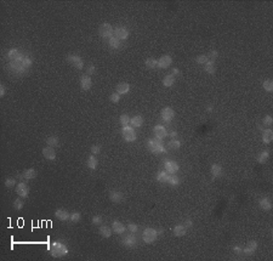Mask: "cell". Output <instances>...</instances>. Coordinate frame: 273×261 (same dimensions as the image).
I'll return each mask as SVG.
<instances>
[{
	"label": "cell",
	"mask_w": 273,
	"mask_h": 261,
	"mask_svg": "<svg viewBox=\"0 0 273 261\" xmlns=\"http://www.w3.org/2000/svg\"><path fill=\"white\" fill-rule=\"evenodd\" d=\"M197 63H199V65H205L207 61H209V58H207V55H199V56L197 57Z\"/></svg>",
	"instance_id": "7bdbcfd3"
},
{
	"label": "cell",
	"mask_w": 273,
	"mask_h": 261,
	"mask_svg": "<svg viewBox=\"0 0 273 261\" xmlns=\"http://www.w3.org/2000/svg\"><path fill=\"white\" fill-rule=\"evenodd\" d=\"M86 165H87V168L91 169V170L96 169V167H97V159H96V157H95L94 154L89 157V159H87V162H86Z\"/></svg>",
	"instance_id": "f1b7e54d"
},
{
	"label": "cell",
	"mask_w": 273,
	"mask_h": 261,
	"mask_svg": "<svg viewBox=\"0 0 273 261\" xmlns=\"http://www.w3.org/2000/svg\"><path fill=\"white\" fill-rule=\"evenodd\" d=\"M233 251H234L237 255H241V254H243V248H240V247H234V248H233Z\"/></svg>",
	"instance_id": "11a10c76"
},
{
	"label": "cell",
	"mask_w": 273,
	"mask_h": 261,
	"mask_svg": "<svg viewBox=\"0 0 273 261\" xmlns=\"http://www.w3.org/2000/svg\"><path fill=\"white\" fill-rule=\"evenodd\" d=\"M272 140H273V131L272 130H271V129L263 130V133H262V141H263L266 145H268Z\"/></svg>",
	"instance_id": "603a6c76"
},
{
	"label": "cell",
	"mask_w": 273,
	"mask_h": 261,
	"mask_svg": "<svg viewBox=\"0 0 273 261\" xmlns=\"http://www.w3.org/2000/svg\"><path fill=\"white\" fill-rule=\"evenodd\" d=\"M157 233H158V234H163L164 231H163V230H159V231H157Z\"/></svg>",
	"instance_id": "91938a15"
},
{
	"label": "cell",
	"mask_w": 273,
	"mask_h": 261,
	"mask_svg": "<svg viewBox=\"0 0 273 261\" xmlns=\"http://www.w3.org/2000/svg\"><path fill=\"white\" fill-rule=\"evenodd\" d=\"M211 174H212V177H220L221 175H222V168H221V165H218V164H212L211 165Z\"/></svg>",
	"instance_id": "484cf974"
},
{
	"label": "cell",
	"mask_w": 273,
	"mask_h": 261,
	"mask_svg": "<svg viewBox=\"0 0 273 261\" xmlns=\"http://www.w3.org/2000/svg\"><path fill=\"white\" fill-rule=\"evenodd\" d=\"M43 156L44 158H46L47 160H54L56 158V152H55L54 147L47 146V147L43 148Z\"/></svg>",
	"instance_id": "2e32d148"
},
{
	"label": "cell",
	"mask_w": 273,
	"mask_h": 261,
	"mask_svg": "<svg viewBox=\"0 0 273 261\" xmlns=\"http://www.w3.org/2000/svg\"><path fill=\"white\" fill-rule=\"evenodd\" d=\"M147 146L149 148V151L153 154H159V153H164L165 152V147H164L163 142L158 138H151L147 142Z\"/></svg>",
	"instance_id": "7a4b0ae2"
},
{
	"label": "cell",
	"mask_w": 273,
	"mask_h": 261,
	"mask_svg": "<svg viewBox=\"0 0 273 261\" xmlns=\"http://www.w3.org/2000/svg\"><path fill=\"white\" fill-rule=\"evenodd\" d=\"M143 124V118L141 115H135L130 119V125L132 128H141Z\"/></svg>",
	"instance_id": "cb8c5ba5"
},
{
	"label": "cell",
	"mask_w": 273,
	"mask_h": 261,
	"mask_svg": "<svg viewBox=\"0 0 273 261\" xmlns=\"http://www.w3.org/2000/svg\"><path fill=\"white\" fill-rule=\"evenodd\" d=\"M101 152V147L98 146V145H94L92 147H91V153L95 156V154H98Z\"/></svg>",
	"instance_id": "816d5d0a"
},
{
	"label": "cell",
	"mask_w": 273,
	"mask_h": 261,
	"mask_svg": "<svg viewBox=\"0 0 273 261\" xmlns=\"http://www.w3.org/2000/svg\"><path fill=\"white\" fill-rule=\"evenodd\" d=\"M153 131H154L155 138H158V140H163V138H165V137L168 136L166 129L164 128L163 125H155L154 129H153Z\"/></svg>",
	"instance_id": "7c38bea8"
},
{
	"label": "cell",
	"mask_w": 273,
	"mask_h": 261,
	"mask_svg": "<svg viewBox=\"0 0 273 261\" xmlns=\"http://www.w3.org/2000/svg\"><path fill=\"white\" fill-rule=\"evenodd\" d=\"M192 226H193V222H192V220H191V219H186V221H185V227H186V228H191Z\"/></svg>",
	"instance_id": "db71d44e"
},
{
	"label": "cell",
	"mask_w": 273,
	"mask_h": 261,
	"mask_svg": "<svg viewBox=\"0 0 273 261\" xmlns=\"http://www.w3.org/2000/svg\"><path fill=\"white\" fill-rule=\"evenodd\" d=\"M21 65L24 67V68L27 69L28 67H31L32 66V60L29 58V57H23L21 61Z\"/></svg>",
	"instance_id": "b9f144b4"
},
{
	"label": "cell",
	"mask_w": 273,
	"mask_h": 261,
	"mask_svg": "<svg viewBox=\"0 0 273 261\" xmlns=\"http://www.w3.org/2000/svg\"><path fill=\"white\" fill-rule=\"evenodd\" d=\"M130 119L131 118L128 115V114H121L120 118H119V122L123 126H128V125L130 124Z\"/></svg>",
	"instance_id": "74e56055"
},
{
	"label": "cell",
	"mask_w": 273,
	"mask_h": 261,
	"mask_svg": "<svg viewBox=\"0 0 273 261\" xmlns=\"http://www.w3.org/2000/svg\"><path fill=\"white\" fill-rule=\"evenodd\" d=\"M112 228H109L107 226H101L98 228V233L103 237V238H109L110 237V234H112Z\"/></svg>",
	"instance_id": "d4e9b609"
},
{
	"label": "cell",
	"mask_w": 273,
	"mask_h": 261,
	"mask_svg": "<svg viewBox=\"0 0 273 261\" xmlns=\"http://www.w3.org/2000/svg\"><path fill=\"white\" fill-rule=\"evenodd\" d=\"M128 230L130 231L131 233H136V232H137V230H139V227H137V225H136V224H132V222H131V224H129V225H128Z\"/></svg>",
	"instance_id": "c3c4849f"
},
{
	"label": "cell",
	"mask_w": 273,
	"mask_h": 261,
	"mask_svg": "<svg viewBox=\"0 0 273 261\" xmlns=\"http://www.w3.org/2000/svg\"><path fill=\"white\" fill-rule=\"evenodd\" d=\"M69 220L72 221V222H79L80 220H81V214L80 213H78V211H74V213H72L71 216H69Z\"/></svg>",
	"instance_id": "60d3db41"
},
{
	"label": "cell",
	"mask_w": 273,
	"mask_h": 261,
	"mask_svg": "<svg viewBox=\"0 0 273 261\" xmlns=\"http://www.w3.org/2000/svg\"><path fill=\"white\" fill-rule=\"evenodd\" d=\"M171 63H173V58H171L170 55H164V56H162L158 60V67L159 68L163 69L169 68L171 66Z\"/></svg>",
	"instance_id": "52a82bcc"
},
{
	"label": "cell",
	"mask_w": 273,
	"mask_h": 261,
	"mask_svg": "<svg viewBox=\"0 0 273 261\" xmlns=\"http://www.w3.org/2000/svg\"><path fill=\"white\" fill-rule=\"evenodd\" d=\"M7 57L10 58L11 61H13V62H20L23 58V56L20 54V51L17 49H11L10 51H9V54H7Z\"/></svg>",
	"instance_id": "e0dca14e"
},
{
	"label": "cell",
	"mask_w": 273,
	"mask_h": 261,
	"mask_svg": "<svg viewBox=\"0 0 273 261\" xmlns=\"http://www.w3.org/2000/svg\"><path fill=\"white\" fill-rule=\"evenodd\" d=\"M13 208H15L16 210H21L22 208H23V201H22L21 198L13 201Z\"/></svg>",
	"instance_id": "f6af8a7d"
},
{
	"label": "cell",
	"mask_w": 273,
	"mask_h": 261,
	"mask_svg": "<svg viewBox=\"0 0 273 261\" xmlns=\"http://www.w3.org/2000/svg\"><path fill=\"white\" fill-rule=\"evenodd\" d=\"M109 199L113 202V203H120L123 199H124V196L123 193L119 191H110L109 193Z\"/></svg>",
	"instance_id": "d6986e66"
},
{
	"label": "cell",
	"mask_w": 273,
	"mask_h": 261,
	"mask_svg": "<svg viewBox=\"0 0 273 261\" xmlns=\"http://www.w3.org/2000/svg\"><path fill=\"white\" fill-rule=\"evenodd\" d=\"M16 193H17L21 198H26V197L29 194V188H28L27 183L20 182V183L16 186Z\"/></svg>",
	"instance_id": "9c48e42d"
},
{
	"label": "cell",
	"mask_w": 273,
	"mask_h": 261,
	"mask_svg": "<svg viewBox=\"0 0 273 261\" xmlns=\"http://www.w3.org/2000/svg\"><path fill=\"white\" fill-rule=\"evenodd\" d=\"M112 231L114 233H117V234H121V233H124L126 231V227L124 226V224H121L120 221H114L112 224Z\"/></svg>",
	"instance_id": "ac0fdd59"
},
{
	"label": "cell",
	"mask_w": 273,
	"mask_h": 261,
	"mask_svg": "<svg viewBox=\"0 0 273 261\" xmlns=\"http://www.w3.org/2000/svg\"><path fill=\"white\" fill-rule=\"evenodd\" d=\"M262 86H263V89L267 91V92H271V91H273V81L271 79L265 80L263 84H262Z\"/></svg>",
	"instance_id": "f35d334b"
},
{
	"label": "cell",
	"mask_w": 273,
	"mask_h": 261,
	"mask_svg": "<svg viewBox=\"0 0 273 261\" xmlns=\"http://www.w3.org/2000/svg\"><path fill=\"white\" fill-rule=\"evenodd\" d=\"M49 251H50L51 256H54V258H62L68 254V248L62 242H54L50 245Z\"/></svg>",
	"instance_id": "6da1fadb"
},
{
	"label": "cell",
	"mask_w": 273,
	"mask_h": 261,
	"mask_svg": "<svg viewBox=\"0 0 273 261\" xmlns=\"http://www.w3.org/2000/svg\"><path fill=\"white\" fill-rule=\"evenodd\" d=\"M91 86H92V80L90 78V75H83L81 78H80V88L83 89V90H90L91 89Z\"/></svg>",
	"instance_id": "5bb4252c"
},
{
	"label": "cell",
	"mask_w": 273,
	"mask_h": 261,
	"mask_svg": "<svg viewBox=\"0 0 273 261\" xmlns=\"http://www.w3.org/2000/svg\"><path fill=\"white\" fill-rule=\"evenodd\" d=\"M23 176L26 180H32L34 177H37V171L34 169H27L23 171Z\"/></svg>",
	"instance_id": "1f68e13d"
},
{
	"label": "cell",
	"mask_w": 273,
	"mask_h": 261,
	"mask_svg": "<svg viewBox=\"0 0 273 261\" xmlns=\"http://www.w3.org/2000/svg\"><path fill=\"white\" fill-rule=\"evenodd\" d=\"M67 61H68L71 65H73L76 69H81L84 67V61H83V58L80 56H78V55H73V54L68 55V56H67Z\"/></svg>",
	"instance_id": "8992f818"
},
{
	"label": "cell",
	"mask_w": 273,
	"mask_h": 261,
	"mask_svg": "<svg viewBox=\"0 0 273 261\" xmlns=\"http://www.w3.org/2000/svg\"><path fill=\"white\" fill-rule=\"evenodd\" d=\"M109 100L113 103H118L120 101V95L118 92H114V94H112V95L109 96Z\"/></svg>",
	"instance_id": "bcb514c9"
},
{
	"label": "cell",
	"mask_w": 273,
	"mask_h": 261,
	"mask_svg": "<svg viewBox=\"0 0 273 261\" xmlns=\"http://www.w3.org/2000/svg\"><path fill=\"white\" fill-rule=\"evenodd\" d=\"M176 135H177V133H176V131H173V133H170V136H171V137H175Z\"/></svg>",
	"instance_id": "680465c9"
},
{
	"label": "cell",
	"mask_w": 273,
	"mask_h": 261,
	"mask_svg": "<svg viewBox=\"0 0 273 261\" xmlns=\"http://www.w3.org/2000/svg\"><path fill=\"white\" fill-rule=\"evenodd\" d=\"M160 115H162V119H163L164 122H171L175 117V112H174L173 108H170V107H165V108L162 109Z\"/></svg>",
	"instance_id": "ba28073f"
},
{
	"label": "cell",
	"mask_w": 273,
	"mask_h": 261,
	"mask_svg": "<svg viewBox=\"0 0 273 261\" xmlns=\"http://www.w3.org/2000/svg\"><path fill=\"white\" fill-rule=\"evenodd\" d=\"M98 34L105 39H108L114 35V29L112 28V26L109 23H102L98 28Z\"/></svg>",
	"instance_id": "277c9868"
},
{
	"label": "cell",
	"mask_w": 273,
	"mask_h": 261,
	"mask_svg": "<svg viewBox=\"0 0 273 261\" xmlns=\"http://www.w3.org/2000/svg\"><path fill=\"white\" fill-rule=\"evenodd\" d=\"M158 237V233L154 228H146L142 233V238H143V242L144 243H153L155 239Z\"/></svg>",
	"instance_id": "5b68a950"
},
{
	"label": "cell",
	"mask_w": 273,
	"mask_h": 261,
	"mask_svg": "<svg viewBox=\"0 0 273 261\" xmlns=\"http://www.w3.org/2000/svg\"><path fill=\"white\" fill-rule=\"evenodd\" d=\"M270 158V152L268 151H263L261 152L259 156H257V162L260 163V164H263V163H266L267 160Z\"/></svg>",
	"instance_id": "4dcf8cb0"
},
{
	"label": "cell",
	"mask_w": 273,
	"mask_h": 261,
	"mask_svg": "<svg viewBox=\"0 0 273 261\" xmlns=\"http://www.w3.org/2000/svg\"><path fill=\"white\" fill-rule=\"evenodd\" d=\"M257 249V242L256 240H250L248 244H246V247L245 248H243V254H245V255H252L255 251Z\"/></svg>",
	"instance_id": "4fadbf2b"
},
{
	"label": "cell",
	"mask_w": 273,
	"mask_h": 261,
	"mask_svg": "<svg viewBox=\"0 0 273 261\" xmlns=\"http://www.w3.org/2000/svg\"><path fill=\"white\" fill-rule=\"evenodd\" d=\"M260 208L263 209V210H266V211L271 210V209H272V203H271V201H270L268 198H262L261 201H260Z\"/></svg>",
	"instance_id": "4316f807"
},
{
	"label": "cell",
	"mask_w": 273,
	"mask_h": 261,
	"mask_svg": "<svg viewBox=\"0 0 273 261\" xmlns=\"http://www.w3.org/2000/svg\"><path fill=\"white\" fill-rule=\"evenodd\" d=\"M181 147V142L178 141V140H176V138H173L171 141H169V143H168V148L169 149H178V148Z\"/></svg>",
	"instance_id": "836d02e7"
},
{
	"label": "cell",
	"mask_w": 273,
	"mask_h": 261,
	"mask_svg": "<svg viewBox=\"0 0 273 261\" xmlns=\"http://www.w3.org/2000/svg\"><path fill=\"white\" fill-rule=\"evenodd\" d=\"M91 222H92L94 225H100V224L102 222V219H101V216L100 215H95L92 219H91Z\"/></svg>",
	"instance_id": "f907efd6"
},
{
	"label": "cell",
	"mask_w": 273,
	"mask_h": 261,
	"mask_svg": "<svg viewBox=\"0 0 273 261\" xmlns=\"http://www.w3.org/2000/svg\"><path fill=\"white\" fill-rule=\"evenodd\" d=\"M136 243H137V239H136V237H135L134 233H131V234H129V236L124 237V239H123V244H124L125 247H128V248H132V247H135Z\"/></svg>",
	"instance_id": "9a60e30c"
},
{
	"label": "cell",
	"mask_w": 273,
	"mask_h": 261,
	"mask_svg": "<svg viewBox=\"0 0 273 261\" xmlns=\"http://www.w3.org/2000/svg\"><path fill=\"white\" fill-rule=\"evenodd\" d=\"M114 36L118 38L119 40H125L129 36V31L125 27H117L114 29Z\"/></svg>",
	"instance_id": "8fae6325"
},
{
	"label": "cell",
	"mask_w": 273,
	"mask_h": 261,
	"mask_svg": "<svg viewBox=\"0 0 273 261\" xmlns=\"http://www.w3.org/2000/svg\"><path fill=\"white\" fill-rule=\"evenodd\" d=\"M168 183L170 185V186H177L178 183H180V179L175 175V174H169V177H168Z\"/></svg>",
	"instance_id": "d6a6232c"
},
{
	"label": "cell",
	"mask_w": 273,
	"mask_h": 261,
	"mask_svg": "<svg viewBox=\"0 0 273 261\" xmlns=\"http://www.w3.org/2000/svg\"><path fill=\"white\" fill-rule=\"evenodd\" d=\"M55 216H56V219H58L61 221H66V220H69V216L71 215L65 209H57L55 211Z\"/></svg>",
	"instance_id": "ffe728a7"
},
{
	"label": "cell",
	"mask_w": 273,
	"mask_h": 261,
	"mask_svg": "<svg viewBox=\"0 0 273 261\" xmlns=\"http://www.w3.org/2000/svg\"><path fill=\"white\" fill-rule=\"evenodd\" d=\"M95 70H96V67H95L94 65H90V66L87 67V69H86L87 75H91V74H94V73H95Z\"/></svg>",
	"instance_id": "f5cc1de1"
},
{
	"label": "cell",
	"mask_w": 273,
	"mask_h": 261,
	"mask_svg": "<svg viewBox=\"0 0 273 261\" xmlns=\"http://www.w3.org/2000/svg\"><path fill=\"white\" fill-rule=\"evenodd\" d=\"M164 168H165V171H166L168 174H176V172L178 171V169H180L178 164H177L176 162H173V160H168V162H165Z\"/></svg>",
	"instance_id": "30bf717a"
},
{
	"label": "cell",
	"mask_w": 273,
	"mask_h": 261,
	"mask_svg": "<svg viewBox=\"0 0 273 261\" xmlns=\"http://www.w3.org/2000/svg\"><path fill=\"white\" fill-rule=\"evenodd\" d=\"M204 69H205V72L209 73V74H214L215 70H216V67H215L214 61H207V63L204 65Z\"/></svg>",
	"instance_id": "f546056e"
},
{
	"label": "cell",
	"mask_w": 273,
	"mask_h": 261,
	"mask_svg": "<svg viewBox=\"0 0 273 261\" xmlns=\"http://www.w3.org/2000/svg\"><path fill=\"white\" fill-rule=\"evenodd\" d=\"M121 135H123V138L125 140V141H128V142H132V141H135L136 140V131L134 130V128L130 126V125H128V126H123V129H121Z\"/></svg>",
	"instance_id": "3957f363"
},
{
	"label": "cell",
	"mask_w": 273,
	"mask_h": 261,
	"mask_svg": "<svg viewBox=\"0 0 273 261\" xmlns=\"http://www.w3.org/2000/svg\"><path fill=\"white\" fill-rule=\"evenodd\" d=\"M5 91H6V89H5V86L1 84L0 85V97H2L4 95H5Z\"/></svg>",
	"instance_id": "9f6ffc18"
},
{
	"label": "cell",
	"mask_w": 273,
	"mask_h": 261,
	"mask_svg": "<svg viewBox=\"0 0 273 261\" xmlns=\"http://www.w3.org/2000/svg\"><path fill=\"white\" fill-rule=\"evenodd\" d=\"M207 58H209V61H214L215 58H217L218 52H217V51H214V50H212V51H210V54H209V55H207Z\"/></svg>",
	"instance_id": "681fc988"
},
{
	"label": "cell",
	"mask_w": 273,
	"mask_h": 261,
	"mask_svg": "<svg viewBox=\"0 0 273 261\" xmlns=\"http://www.w3.org/2000/svg\"><path fill=\"white\" fill-rule=\"evenodd\" d=\"M15 185H16V179H15V177H7V179L5 180V186H6L7 188L13 187Z\"/></svg>",
	"instance_id": "ee69618b"
},
{
	"label": "cell",
	"mask_w": 273,
	"mask_h": 261,
	"mask_svg": "<svg viewBox=\"0 0 273 261\" xmlns=\"http://www.w3.org/2000/svg\"><path fill=\"white\" fill-rule=\"evenodd\" d=\"M58 137L56 136H50L46 138V143H47V146H50V147H56L57 145H58Z\"/></svg>",
	"instance_id": "8d00e7d4"
},
{
	"label": "cell",
	"mask_w": 273,
	"mask_h": 261,
	"mask_svg": "<svg viewBox=\"0 0 273 261\" xmlns=\"http://www.w3.org/2000/svg\"><path fill=\"white\" fill-rule=\"evenodd\" d=\"M273 123V118L271 115H266L265 118H263V124L267 125V126H271Z\"/></svg>",
	"instance_id": "7dc6e473"
},
{
	"label": "cell",
	"mask_w": 273,
	"mask_h": 261,
	"mask_svg": "<svg viewBox=\"0 0 273 261\" xmlns=\"http://www.w3.org/2000/svg\"><path fill=\"white\" fill-rule=\"evenodd\" d=\"M212 111V107H207V112H211Z\"/></svg>",
	"instance_id": "94428289"
},
{
	"label": "cell",
	"mask_w": 273,
	"mask_h": 261,
	"mask_svg": "<svg viewBox=\"0 0 273 261\" xmlns=\"http://www.w3.org/2000/svg\"><path fill=\"white\" fill-rule=\"evenodd\" d=\"M174 234L176 237H183L187 233V228L185 227V225H178V226H175L173 230Z\"/></svg>",
	"instance_id": "7402d4cb"
},
{
	"label": "cell",
	"mask_w": 273,
	"mask_h": 261,
	"mask_svg": "<svg viewBox=\"0 0 273 261\" xmlns=\"http://www.w3.org/2000/svg\"><path fill=\"white\" fill-rule=\"evenodd\" d=\"M178 74H180V69L178 68H174L173 69V75H178Z\"/></svg>",
	"instance_id": "6f0895ef"
},
{
	"label": "cell",
	"mask_w": 273,
	"mask_h": 261,
	"mask_svg": "<svg viewBox=\"0 0 273 261\" xmlns=\"http://www.w3.org/2000/svg\"><path fill=\"white\" fill-rule=\"evenodd\" d=\"M109 46L112 49H119L120 47V40L118 38H115L114 35L112 38H109Z\"/></svg>",
	"instance_id": "e575fe53"
},
{
	"label": "cell",
	"mask_w": 273,
	"mask_h": 261,
	"mask_svg": "<svg viewBox=\"0 0 273 261\" xmlns=\"http://www.w3.org/2000/svg\"><path fill=\"white\" fill-rule=\"evenodd\" d=\"M130 91V85L128 84V83H119L118 85H117V92L119 94V95H125V94H128Z\"/></svg>",
	"instance_id": "44dd1931"
},
{
	"label": "cell",
	"mask_w": 273,
	"mask_h": 261,
	"mask_svg": "<svg viewBox=\"0 0 273 261\" xmlns=\"http://www.w3.org/2000/svg\"><path fill=\"white\" fill-rule=\"evenodd\" d=\"M175 83V77L173 74H168L166 77H164L163 79V85L165 88H170V86H173Z\"/></svg>",
	"instance_id": "83f0119b"
},
{
	"label": "cell",
	"mask_w": 273,
	"mask_h": 261,
	"mask_svg": "<svg viewBox=\"0 0 273 261\" xmlns=\"http://www.w3.org/2000/svg\"><path fill=\"white\" fill-rule=\"evenodd\" d=\"M146 67L149 69H153L155 68V67H158V61L155 60V58H147L146 60Z\"/></svg>",
	"instance_id": "d590c367"
},
{
	"label": "cell",
	"mask_w": 273,
	"mask_h": 261,
	"mask_svg": "<svg viewBox=\"0 0 273 261\" xmlns=\"http://www.w3.org/2000/svg\"><path fill=\"white\" fill-rule=\"evenodd\" d=\"M168 177H169V174L166 171H160L157 175V180L159 182H166L168 181Z\"/></svg>",
	"instance_id": "ab89813d"
}]
</instances>
